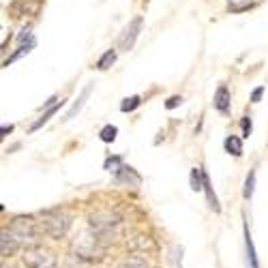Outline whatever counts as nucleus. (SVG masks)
<instances>
[{
  "mask_svg": "<svg viewBox=\"0 0 268 268\" xmlns=\"http://www.w3.org/2000/svg\"><path fill=\"white\" fill-rule=\"evenodd\" d=\"M204 193H206V200H208V206L215 210V213H219L221 210V206H219V200H217V196H215V191H213V185H210V178H208V174H206V178H204Z\"/></svg>",
  "mask_w": 268,
  "mask_h": 268,
  "instance_id": "obj_16",
  "label": "nucleus"
},
{
  "mask_svg": "<svg viewBox=\"0 0 268 268\" xmlns=\"http://www.w3.org/2000/svg\"><path fill=\"white\" fill-rule=\"evenodd\" d=\"M142 105V97L140 95H131V97H127V99H123V103H120V112H133L137 110Z\"/></svg>",
  "mask_w": 268,
  "mask_h": 268,
  "instance_id": "obj_19",
  "label": "nucleus"
},
{
  "mask_svg": "<svg viewBox=\"0 0 268 268\" xmlns=\"http://www.w3.org/2000/svg\"><path fill=\"white\" fill-rule=\"evenodd\" d=\"M22 242L18 240L11 234V230H3V234H0V255L3 257H11L20 251Z\"/></svg>",
  "mask_w": 268,
  "mask_h": 268,
  "instance_id": "obj_8",
  "label": "nucleus"
},
{
  "mask_svg": "<svg viewBox=\"0 0 268 268\" xmlns=\"http://www.w3.org/2000/svg\"><path fill=\"white\" fill-rule=\"evenodd\" d=\"M181 103H183V97H181V95H174V97H169V99L165 101V108H167V110H174V108H178Z\"/></svg>",
  "mask_w": 268,
  "mask_h": 268,
  "instance_id": "obj_26",
  "label": "nucleus"
},
{
  "mask_svg": "<svg viewBox=\"0 0 268 268\" xmlns=\"http://www.w3.org/2000/svg\"><path fill=\"white\" fill-rule=\"evenodd\" d=\"M60 108H62V101H60L58 105H54V108H52V110H47V112L43 114V116H41V118H39V120H37V123H32V125H30V129H28V131H30V133H35V131H37V129H41V127H43V125L47 123V120H50V118H52V116H54V114H56V112H58Z\"/></svg>",
  "mask_w": 268,
  "mask_h": 268,
  "instance_id": "obj_18",
  "label": "nucleus"
},
{
  "mask_svg": "<svg viewBox=\"0 0 268 268\" xmlns=\"http://www.w3.org/2000/svg\"><path fill=\"white\" fill-rule=\"evenodd\" d=\"M204 178H206V169L204 167H193L191 176H189L191 189L193 191H204Z\"/></svg>",
  "mask_w": 268,
  "mask_h": 268,
  "instance_id": "obj_14",
  "label": "nucleus"
},
{
  "mask_svg": "<svg viewBox=\"0 0 268 268\" xmlns=\"http://www.w3.org/2000/svg\"><path fill=\"white\" fill-rule=\"evenodd\" d=\"M116 56L118 54H116V50H114V47H112V50H108L99 60H97V69H99V71H108L112 64L116 62Z\"/></svg>",
  "mask_w": 268,
  "mask_h": 268,
  "instance_id": "obj_17",
  "label": "nucleus"
},
{
  "mask_svg": "<svg viewBox=\"0 0 268 268\" xmlns=\"http://www.w3.org/2000/svg\"><path fill=\"white\" fill-rule=\"evenodd\" d=\"M140 30H142V15H137V18L125 28L123 37H120V43H118L120 50H125V52L131 50V47L135 45V39H137V35H140Z\"/></svg>",
  "mask_w": 268,
  "mask_h": 268,
  "instance_id": "obj_6",
  "label": "nucleus"
},
{
  "mask_svg": "<svg viewBox=\"0 0 268 268\" xmlns=\"http://www.w3.org/2000/svg\"><path fill=\"white\" fill-rule=\"evenodd\" d=\"M11 131H13V125H3V127H0V133H3V135L11 133Z\"/></svg>",
  "mask_w": 268,
  "mask_h": 268,
  "instance_id": "obj_28",
  "label": "nucleus"
},
{
  "mask_svg": "<svg viewBox=\"0 0 268 268\" xmlns=\"http://www.w3.org/2000/svg\"><path fill=\"white\" fill-rule=\"evenodd\" d=\"M116 135H118V127H114V125H105L101 129V133H99L101 142H105V144H112L114 140H116Z\"/></svg>",
  "mask_w": 268,
  "mask_h": 268,
  "instance_id": "obj_20",
  "label": "nucleus"
},
{
  "mask_svg": "<svg viewBox=\"0 0 268 268\" xmlns=\"http://www.w3.org/2000/svg\"><path fill=\"white\" fill-rule=\"evenodd\" d=\"M103 167L108 169V172L116 174L118 169L123 167V157H108V159H105V163H103Z\"/></svg>",
  "mask_w": 268,
  "mask_h": 268,
  "instance_id": "obj_22",
  "label": "nucleus"
},
{
  "mask_svg": "<svg viewBox=\"0 0 268 268\" xmlns=\"http://www.w3.org/2000/svg\"><path fill=\"white\" fill-rule=\"evenodd\" d=\"M240 129H242V137H249L253 131V123H251V116H242L240 118Z\"/></svg>",
  "mask_w": 268,
  "mask_h": 268,
  "instance_id": "obj_24",
  "label": "nucleus"
},
{
  "mask_svg": "<svg viewBox=\"0 0 268 268\" xmlns=\"http://www.w3.org/2000/svg\"><path fill=\"white\" fill-rule=\"evenodd\" d=\"M114 181L118 185H129V187H140L142 185V176L135 172L131 165H123L118 169L116 174H114Z\"/></svg>",
  "mask_w": 268,
  "mask_h": 268,
  "instance_id": "obj_9",
  "label": "nucleus"
},
{
  "mask_svg": "<svg viewBox=\"0 0 268 268\" xmlns=\"http://www.w3.org/2000/svg\"><path fill=\"white\" fill-rule=\"evenodd\" d=\"M245 249H247V268H259L255 247H253V238H251V232H249L247 223H245Z\"/></svg>",
  "mask_w": 268,
  "mask_h": 268,
  "instance_id": "obj_11",
  "label": "nucleus"
},
{
  "mask_svg": "<svg viewBox=\"0 0 268 268\" xmlns=\"http://www.w3.org/2000/svg\"><path fill=\"white\" fill-rule=\"evenodd\" d=\"M116 268H150V266H148V259L137 253V255H129L127 259H123Z\"/></svg>",
  "mask_w": 268,
  "mask_h": 268,
  "instance_id": "obj_15",
  "label": "nucleus"
},
{
  "mask_svg": "<svg viewBox=\"0 0 268 268\" xmlns=\"http://www.w3.org/2000/svg\"><path fill=\"white\" fill-rule=\"evenodd\" d=\"M103 251H105V247L99 242V238L93 234V236H82L75 242V247H73V255L79 257L86 264H93V262L103 259Z\"/></svg>",
  "mask_w": 268,
  "mask_h": 268,
  "instance_id": "obj_4",
  "label": "nucleus"
},
{
  "mask_svg": "<svg viewBox=\"0 0 268 268\" xmlns=\"http://www.w3.org/2000/svg\"><path fill=\"white\" fill-rule=\"evenodd\" d=\"M24 266L26 268H58L56 255L45 249H28L24 253Z\"/></svg>",
  "mask_w": 268,
  "mask_h": 268,
  "instance_id": "obj_5",
  "label": "nucleus"
},
{
  "mask_svg": "<svg viewBox=\"0 0 268 268\" xmlns=\"http://www.w3.org/2000/svg\"><path fill=\"white\" fill-rule=\"evenodd\" d=\"M35 45H37V41H35V37H32V32H30V30H24V35H20V47L15 50L13 56H9V58L5 60V67H9L11 62H15L18 58H22L24 54H28Z\"/></svg>",
  "mask_w": 268,
  "mask_h": 268,
  "instance_id": "obj_7",
  "label": "nucleus"
},
{
  "mask_svg": "<svg viewBox=\"0 0 268 268\" xmlns=\"http://www.w3.org/2000/svg\"><path fill=\"white\" fill-rule=\"evenodd\" d=\"M253 191H255V172L251 169L247 181H245V189H242V196H245V200H251L253 198Z\"/></svg>",
  "mask_w": 268,
  "mask_h": 268,
  "instance_id": "obj_21",
  "label": "nucleus"
},
{
  "mask_svg": "<svg viewBox=\"0 0 268 268\" xmlns=\"http://www.w3.org/2000/svg\"><path fill=\"white\" fill-rule=\"evenodd\" d=\"M251 7H255V3H240V5H234V3H230V5H227V9H230L232 13H240V11H247V9H251Z\"/></svg>",
  "mask_w": 268,
  "mask_h": 268,
  "instance_id": "obj_25",
  "label": "nucleus"
},
{
  "mask_svg": "<svg viewBox=\"0 0 268 268\" xmlns=\"http://www.w3.org/2000/svg\"><path fill=\"white\" fill-rule=\"evenodd\" d=\"M223 148L227 155L232 157H242V140L238 135H227L225 142H223Z\"/></svg>",
  "mask_w": 268,
  "mask_h": 268,
  "instance_id": "obj_13",
  "label": "nucleus"
},
{
  "mask_svg": "<svg viewBox=\"0 0 268 268\" xmlns=\"http://www.w3.org/2000/svg\"><path fill=\"white\" fill-rule=\"evenodd\" d=\"M91 91H93V86H86V88H84V91H82V95L77 97V101L71 105L67 114H64V120H71V118H75L77 114L82 112V108H84V101L88 99V95H91Z\"/></svg>",
  "mask_w": 268,
  "mask_h": 268,
  "instance_id": "obj_12",
  "label": "nucleus"
},
{
  "mask_svg": "<svg viewBox=\"0 0 268 268\" xmlns=\"http://www.w3.org/2000/svg\"><path fill=\"white\" fill-rule=\"evenodd\" d=\"M120 223H123V219L114 210H97L88 217V225L93 227V234L99 238L103 247L120 236Z\"/></svg>",
  "mask_w": 268,
  "mask_h": 268,
  "instance_id": "obj_1",
  "label": "nucleus"
},
{
  "mask_svg": "<svg viewBox=\"0 0 268 268\" xmlns=\"http://www.w3.org/2000/svg\"><path fill=\"white\" fill-rule=\"evenodd\" d=\"M262 95H264V86H257L253 93H251V101L253 103H259V99H262Z\"/></svg>",
  "mask_w": 268,
  "mask_h": 268,
  "instance_id": "obj_27",
  "label": "nucleus"
},
{
  "mask_svg": "<svg viewBox=\"0 0 268 268\" xmlns=\"http://www.w3.org/2000/svg\"><path fill=\"white\" fill-rule=\"evenodd\" d=\"M9 230L20 242H28V245H35L43 234L41 223L35 221V217H15Z\"/></svg>",
  "mask_w": 268,
  "mask_h": 268,
  "instance_id": "obj_3",
  "label": "nucleus"
},
{
  "mask_svg": "<svg viewBox=\"0 0 268 268\" xmlns=\"http://www.w3.org/2000/svg\"><path fill=\"white\" fill-rule=\"evenodd\" d=\"M62 268H88V264H86V262H82V259L75 257V255H69L67 259H64Z\"/></svg>",
  "mask_w": 268,
  "mask_h": 268,
  "instance_id": "obj_23",
  "label": "nucleus"
},
{
  "mask_svg": "<svg viewBox=\"0 0 268 268\" xmlns=\"http://www.w3.org/2000/svg\"><path fill=\"white\" fill-rule=\"evenodd\" d=\"M71 215L64 213V210H45V213H41V230L45 236L50 238H62L64 234L69 232L71 227Z\"/></svg>",
  "mask_w": 268,
  "mask_h": 268,
  "instance_id": "obj_2",
  "label": "nucleus"
},
{
  "mask_svg": "<svg viewBox=\"0 0 268 268\" xmlns=\"http://www.w3.org/2000/svg\"><path fill=\"white\" fill-rule=\"evenodd\" d=\"M230 101H232V97H230V91H227V86H219L217 88V93H215V110H219L221 114H227L230 112Z\"/></svg>",
  "mask_w": 268,
  "mask_h": 268,
  "instance_id": "obj_10",
  "label": "nucleus"
}]
</instances>
